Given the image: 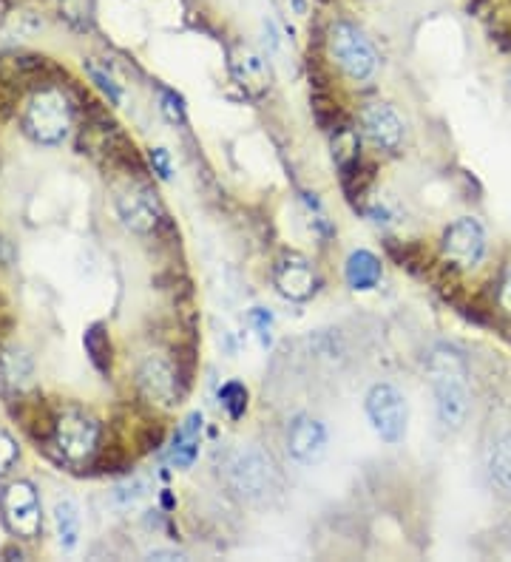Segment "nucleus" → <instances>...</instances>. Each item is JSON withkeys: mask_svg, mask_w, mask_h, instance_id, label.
<instances>
[{"mask_svg": "<svg viewBox=\"0 0 511 562\" xmlns=\"http://www.w3.org/2000/svg\"><path fill=\"white\" fill-rule=\"evenodd\" d=\"M159 108H162V114H165L168 123H185V103H182V97H179L177 91H165V94H162V106Z\"/></svg>", "mask_w": 511, "mask_h": 562, "instance_id": "5701e85b", "label": "nucleus"}, {"mask_svg": "<svg viewBox=\"0 0 511 562\" xmlns=\"http://www.w3.org/2000/svg\"><path fill=\"white\" fill-rule=\"evenodd\" d=\"M89 74H91V77H94V80H97V86L103 88V91H108V97H111L114 103L120 100V88L114 86V83H111V77H106V74L97 69L94 63H89Z\"/></svg>", "mask_w": 511, "mask_h": 562, "instance_id": "a878e982", "label": "nucleus"}, {"mask_svg": "<svg viewBox=\"0 0 511 562\" xmlns=\"http://www.w3.org/2000/svg\"><path fill=\"white\" fill-rule=\"evenodd\" d=\"M330 52L341 71L353 80H370L378 69V57L367 37L361 35L350 23H335L330 29Z\"/></svg>", "mask_w": 511, "mask_h": 562, "instance_id": "423d86ee", "label": "nucleus"}, {"mask_svg": "<svg viewBox=\"0 0 511 562\" xmlns=\"http://www.w3.org/2000/svg\"><path fill=\"white\" fill-rule=\"evenodd\" d=\"M287 452L304 466H313L327 452V429L316 418L299 415L287 429Z\"/></svg>", "mask_w": 511, "mask_h": 562, "instance_id": "9d476101", "label": "nucleus"}, {"mask_svg": "<svg viewBox=\"0 0 511 562\" xmlns=\"http://www.w3.org/2000/svg\"><path fill=\"white\" fill-rule=\"evenodd\" d=\"M54 528H57V543L66 551H71L77 540H80V509L74 500H57L54 503Z\"/></svg>", "mask_w": 511, "mask_h": 562, "instance_id": "a211bd4d", "label": "nucleus"}, {"mask_svg": "<svg viewBox=\"0 0 511 562\" xmlns=\"http://www.w3.org/2000/svg\"><path fill=\"white\" fill-rule=\"evenodd\" d=\"M0 367H3V378H9L12 384H18V381H23L32 372V361L23 352H6Z\"/></svg>", "mask_w": 511, "mask_h": 562, "instance_id": "412c9836", "label": "nucleus"}, {"mask_svg": "<svg viewBox=\"0 0 511 562\" xmlns=\"http://www.w3.org/2000/svg\"><path fill=\"white\" fill-rule=\"evenodd\" d=\"M500 304H503V310H509L511 313V273L506 276V281H503V290H500Z\"/></svg>", "mask_w": 511, "mask_h": 562, "instance_id": "bb28decb", "label": "nucleus"}, {"mask_svg": "<svg viewBox=\"0 0 511 562\" xmlns=\"http://www.w3.org/2000/svg\"><path fill=\"white\" fill-rule=\"evenodd\" d=\"M71 128V106L57 88H40L23 114V131L40 145H57Z\"/></svg>", "mask_w": 511, "mask_h": 562, "instance_id": "f03ea898", "label": "nucleus"}, {"mask_svg": "<svg viewBox=\"0 0 511 562\" xmlns=\"http://www.w3.org/2000/svg\"><path fill=\"white\" fill-rule=\"evenodd\" d=\"M429 384L435 392V412L438 423L446 432H458L469 418L472 406V389H469V367L466 358L449 344H438L429 352Z\"/></svg>", "mask_w": 511, "mask_h": 562, "instance_id": "f257e3e1", "label": "nucleus"}, {"mask_svg": "<svg viewBox=\"0 0 511 562\" xmlns=\"http://www.w3.org/2000/svg\"><path fill=\"white\" fill-rule=\"evenodd\" d=\"M381 262L378 256H372L370 250H355L347 259V267H344V276H347V284L358 290V293H367L372 287H378L381 281Z\"/></svg>", "mask_w": 511, "mask_h": 562, "instance_id": "dca6fc26", "label": "nucleus"}, {"mask_svg": "<svg viewBox=\"0 0 511 562\" xmlns=\"http://www.w3.org/2000/svg\"><path fill=\"white\" fill-rule=\"evenodd\" d=\"M250 324L256 327V335H259V341H262V347H270V341H273V316L262 310V307H253L250 310Z\"/></svg>", "mask_w": 511, "mask_h": 562, "instance_id": "4be33fe9", "label": "nucleus"}, {"mask_svg": "<svg viewBox=\"0 0 511 562\" xmlns=\"http://www.w3.org/2000/svg\"><path fill=\"white\" fill-rule=\"evenodd\" d=\"M486 469H489V477H492L494 489L511 500V432L500 435V438L489 446Z\"/></svg>", "mask_w": 511, "mask_h": 562, "instance_id": "f3484780", "label": "nucleus"}, {"mask_svg": "<svg viewBox=\"0 0 511 562\" xmlns=\"http://www.w3.org/2000/svg\"><path fill=\"white\" fill-rule=\"evenodd\" d=\"M443 256L458 267H475L486 253V230L472 216H460L452 222L441 239Z\"/></svg>", "mask_w": 511, "mask_h": 562, "instance_id": "6e6552de", "label": "nucleus"}, {"mask_svg": "<svg viewBox=\"0 0 511 562\" xmlns=\"http://www.w3.org/2000/svg\"><path fill=\"white\" fill-rule=\"evenodd\" d=\"M151 165L159 174V179H171V157L165 148H151Z\"/></svg>", "mask_w": 511, "mask_h": 562, "instance_id": "393cba45", "label": "nucleus"}, {"mask_svg": "<svg viewBox=\"0 0 511 562\" xmlns=\"http://www.w3.org/2000/svg\"><path fill=\"white\" fill-rule=\"evenodd\" d=\"M230 74L236 80V86L245 91L247 97H262L267 91V69L262 57L250 52L245 46L230 52Z\"/></svg>", "mask_w": 511, "mask_h": 562, "instance_id": "4468645a", "label": "nucleus"}, {"mask_svg": "<svg viewBox=\"0 0 511 562\" xmlns=\"http://www.w3.org/2000/svg\"><path fill=\"white\" fill-rule=\"evenodd\" d=\"M225 477H228L230 489L245 497V500H259L270 492L273 486V466L270 457L256 449V446H242L228 457L225 463Z\"/></svg>", "mask_w": 511, "mask_h": 562, "instance_id": "39448f33", "label": "nucleus"}, {"mask_svg": "<svg viewBox=\"0 0 511 562\" xmlns=\"http://www.w3.org/2000/svg\"><path fill=\"white\" fill-rule=\"evenodd\" d=\"M15 463H18V443L6 432H0V477L6 475Z\"/></svg>", "mask_w": 511, "mask_h": 562, "instance_id": "b1692460", "label": "nucleus"}, {"mask_svg": "<svg viewBox=\"0 0 511 562\" xmlns=\"http://www.w3.org/2000/svg\"><path fill=\"white\" fill-rule=\"evenodd\" d=\"M114 205H117V213H120L125 228L134 230V233H151V230H157L159 219H162L157 194L140 182L117 191Z\"/></svg>", "mask_w": 511, "mask_h": 562, "instance_id": "1a4fd4ad", "label": "nucleus"}, {"mask_svg": "<svg viewBox=\"0 0 511 562\" xmlns=\"http://www.w3.org/2000/svg\"><path fill=\"white\" fill-rule=\"evenodd\" d=\"M0 517L9 534L20 540H35L43 531V514H40V497L29 480H15L0 492Z\"/></svg>", "mask_w": 511, "mask_h": 562, "instance_id": "20e7f679", "label": "nucleus"}, {"mask_svg": "<svg viewBox=\"0 0 511 562\" xmlns=\"http://www.w3.org/2000/svg\"><path fill=\"white\" fill-rule=\"evenodd\" d=\"M219 401H222V406H225V412H228L230 418H233V421H239L247 409L245 384H239V381H228L225 387L219 389Z\"/></svg>", "mask_w": 511, "mask_h": 562, "instance_id": "aec40b11", "label": "nucleus"}, {"mask_svg": "<svg viewBox=\"0 0 511 562\" xmlns=\"http://www.w3.org/2000/svg\"><path fill=\"white\" fill-rule=\"evenodd\" d=\"M49 440H52L54 452H57L60 460L77 466V463L91 460L94 452H97V446H100V426L89 415H83L77 409H69V412H63L52 423Z\"/></svg>", "mask_w": 511, "mask_h": 562, "instance_id": "7ed1b4c3", "label": "nucleus"}, {"mask_svg": "<svg viewBox=\"0 0 511 562\" xmlns=\"http://www.w3.org/2000/svg\"><path fill=\"white\" fill-rule=\"evenodd\" d=\"M83 344H86L91 364L100 369L103 375H108V369H111V341H108L106 324H91L86 335H83Z\"/></svg>", "mask_w": 511, "mask_h": 562, "instance_id": "6ab92c4d", "label": "nucleus"}, {"mask_svg": "<svg viewBox=\"0 0 511 562\" xmlns=\"http://www.w3.org/2000/svg\"><path fill=\"white\" fill-rule=\"evenodd\" d=\"M199 438H202V415L194 412L185 421L179 423L177 438L171 446V463L177 469H191L194 460L199 457Z\"/></svg>", "mask_w": 511, "mask_h": 562, "instance_id": "2eb2a0df", "label": "nucleus"}, {"mask_svg": "<svg viewBox=\"0 0 511 562\" xmlns=\"http://www.w3.org/2000/svg\"><path fill=\"white\" fill-rule=\"evenodd\" d=\"M273 281H276V290L290 301H307L316 293V273L310 262L301 256H287L276 264Z\"/></svg>", "mask_w": 511, "mask_h": 562, "instance_id": "f8f14e48", "label": "nucleus"}, {"mask_svg": "<svg viewBox=\"0 0 511 562\" xmlns=\"http://www.w3.org/2000/svg\"><path fill=\"white\" fill-rule=\"evenodd\" d=\"M140 387L142 392L159 406H174L179 398L177 387V372L168 361L162 358H148L140 367Z\"/></svg>", "mask_w": 511, "mask_h": 562, "instance_id": "ddd939ff", "label": "nucleus"}, {"mask_svg": "<svg viewBox=\"0 0 511 562\" xmlns=\"http://www.w3.org/2000/svg\"><path fill=\"white\" fill-rule=\"evenodd\" d=\"M367 418H370L375 435L387 443H398L406 435V423H409V406L401 389L392 384H375L367 392Z\"/></svg>", "mask_w": 511, "mask_h": 562, "instance_id": "0eeeda50", "label": "nucleus"}, {"mask_svg": "<svg viewBox=\"0 0 511 562\" xmlns=\"http://www.w3.org/2000/svg\"><path fill=\"white\" fill-rule=\"evenodd\" d=\"M361 128H364V137L375 148H381V151H398L401 142H404V123H401V117L395 114V108L384 106V103L364 108Z\"/></svg>", "mask_w": 511, "mask_h": 562, "instance_id": "9b49d317", "label": "nucleus"}]
</instances>
